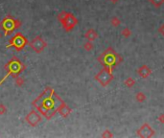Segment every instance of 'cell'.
<instances>
[{
    "label": "cell",
    "instance_id": "obj_13",
    "mask_svg": "<svg viewBox=\"0 0 164 138\" xmlns=\"http://www.w3.org/2000/svg\"><path fill=\"white\" fill-rule=\"evenodd\" d=\"M160 33H161L162 34H164V24L161 26V28H160Z\"/></svg>",
    "mask_w": 164,
    "mask_h": 138
},
{
    "label": "cell",
    "instance_id": "obj_11",
    "mask_svg": "<svg viewBox=\"0 0 164 138\" xmlns=\"http://www.w3.org/2000/svg\"><path fill=\"white\" fill-rule=\"evenodd\" d=\"M7 112V107L3 104H0V115H4Z\"/></svg>",
    "mask_w": 164,
    "mask_h": 138
},
{
    "label": "cell",
    "instance_id": "obj_10",
    "mask_svg": "<svg viewBox=\"0 0 164 138\" xmlns=\"http://www.w3.org/2000/svg\"><path fill=\"white\" fill-rule=\"evenodd\" d=\"M15 83L17 86H22L25 83V81H24L23 78H21V77H15Z\"/></svg>",
    "mask_w": 164,
    "mask_h": 138
},
{
    "label": "cell",
    "instance_id": "obj_4",
    "mask_svg": "<svg viewBox=\"0 0 164 138\" xmlns=\"http://www.w3.org/2000/svg\"><path fill=\"white\" fill-rule=\"evenodd\" d=\"M29 45L36 53L40 54L46 48L47 43L44 41V40H43L41 37H36L34 40H32L31 42H29Z\"/></svg>",
    "mask_w": 164,
    "mask_h": 138
},
{
    "label": "cell",
    "instance_id": "obj_6",
    "mask_svg": "<svg viewBox=\"0 0 164 138\" xmlns=\"http://www.w3.org/2000/svg\"><path fill=\"white\" fill-rule=\"evenodd\" d=\"M25 121L30 125V126L36 127L41 121V115L40 113H38L36 110H32L31 112H29L27 116L25 117Z\"/></svg>",
    "mask_w": 164,
    "mask_h": 138
},
{
    "label": "cell",
    "instance_id": "obj_12",
    "mask_svg": "<svg viewBox=\"0 0 164 138\" xmlns=\"http://www.w3.org/2000/svg\"><path fill=\"white\" fill-rule=\"evenodd\" d=\"M164 1V0H152V2H154L155 5H160V4Z\"/></svg>",
    "mask_w": 164,
    "mask_h": 138
},
{
    "label": "cell",
    "instance_id": "obj_2",
    "mask_svg": "<svg viewBox=\"0 0 164 138\" xmlns=\"http://www.w3.org/2000/svg\"><path fill=\"white\" fill-rule=\"evenodd\" d=\"M21 26V22L17 19H13L11 17H6L2 22H0V27H1L4 31L5 34H10L13 33V31Z\"/></svg>",
    "mask_w": 164,
    "mask_h": 138
},
{
    "label": "cell",
    "instance_id": "obj_15",
    "mask_svg": "<svg viewBox=\"0 0 164 138\" xmlns=\"http://www.w3.org/2000/svg\"><path fill=\"white\" fill-rule=\"evenodd\" d=\"M113 1H115V0H113Z\"/></svg>",
    "mask_w": 164,
    "mask_h": 138
},
{
    "label": "cell",
    "instance_id": "obj_7",
    "mask_svg": "<svg viewBox=\"0 0 164 138\" xmlns=\"http://www.w3.org/2000/svg\"><path fill=\"white\" fill-rule=\"evenodd\" d=\"M98 80L101 81L103 84H107L110 83V81L111 80V75L110 73L107 70H103L100 75L98 76Z\"/></svg>",
    "mask_w": 164,
    "mask_h": 138
},
{
    "label": "cell",
    "instance_id": "obj_1",
    "mask_svg": "<svg viewBox=\"0 0 164 138\" xmlns=\"http://www.w3.org/2000/svg\"><path fill=\"white\" fill-rule=\"evenodd\" d=\"M6 70H8V73H7V75L3 78V80L0 81V84H1L4 81H5L7 79V77H9L10 75L12 76H14V78L17 75V74H19V73L21 71H23L24 69H25V66L23 65L22 63H21L17 59H14L13 60H11V62H9L8 64H6Z\"/></svg>",
    "mask_w": 164,
    "mask_h": 138
},
{
    "label": "cell",
    "instance_id": "obj_5",
    "mask_svg": "<svg viewBox=\"0 0 164 138\" xmlns=\"http://www.w3.org/2000/svg\"><path fill=\"white\" fill-rule=\"evenodd\" d=\"M26 44H27V40H26V37H23L21 34H16L11 40V44L8 47L14 46L17 51H20L24 48V46Z\"/></svg>",
    "mask_w": 164,
    "mask_h": 138
},
{
    "label": "cell",
    "instance_id": "obj_8",
    "mask_svg": "<svg viewBox=\"0 0 164 138\" xmlns=\"http://www.w3.org/2000/svg\"><path fill=\"white\" fill-rule=\"evenodd\" d=\"M59 112L60 115L63 116V117H66V116L70 113V109H69V107L66 106L65 105H63L59 107Z\"/></svg>",
    "mask_w": 164,
    "mask_h": 138
},
{
    "label": "cell",
    "instance_id": "obj_9",
    "mask_svg": "<svg viewBox=\"0 0 164 138\" xmlns=\"http://www.w3.org/2000/svg\"><path fill=\"white\" fill-rule=\"evenodd\" d=\"M96 37H97V34L95 31H93V30H89V31H88L85 34V37L88 38V40H94L95 38H96Z\"/></svg>",
    "mask_w": 164,
    "mask_h": 138
},
{
    "label": "cell",
    "instance_id": "obj_14",
    "mask_svg": "<svg viewBox=\"0 0 164 138\" xmlns=\"http://www.w3.org/2000/svg\"><path fill=\"white\" fill-rule=\"evenodd\" d=\"M2 37V36H1V33H0V37Z\"/></svg>",
    "mask_w": 164,
    "mask_h": 138
},
{
    "label": "cell",
    "instance_id": "obj_3",
    "mask_svg": "<svg viewBox=\"0 0 164 138\" xmlns=\"http://www.w3.org/2000/svg\"><path fill=\"white\" fill-rule=\"evenodd\" d=\"M59 19L63 22V27L65 28L67 31L71 30L77 23V20L74 16L70 14H65V12H62L59 15Z\"/></svg>",
    "mask_w": 164,
    "mask_h": 138
}]
</instances>
